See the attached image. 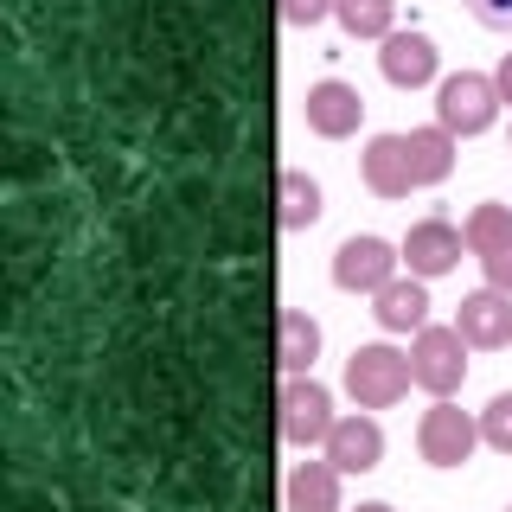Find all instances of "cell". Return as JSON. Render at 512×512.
Returning <instances> with one entry per match:
<instances>
[{
	"instance_id": "16",
	"label": "cell",
	"mask_w": 512,
	"mask_h": 512,
	"mask_svg": "<svg viewBox=\"0 0 512 512\" xmlns=\"http://www.w3.org/2000/svg\"><path fill=\"white\" fill-rule=\"evenodd\" d=\"M404 148H410V173H416V186H442L448 173H455V135H448L442 122H436V128H410Z\"/></svg>"
},
{
	"instance_id": "8",
	"label": "cell",
	"mask_w": 512,
	"mask_h": 512,
	"mask_svg": "<svg viewBox=\"0 0 512 512\" xmlns=\"http://www.w3.org/2000/svg\"><path fill=\"white\" fill-rule=\"evenodd\" d=\"M308 128L320 141H346V135H359V122H365V96L346 84V77H320V84H308Z\"/></svg>"
},
{
	"instance_id": "24",
	"label": "cell",
	"mask_w": 512,
	"mask_h": 512,
	"mask_svg": "<svg viewBox=\"0 0 512 512\" xmlns=\"http://www.w3.org/2000/svg\"><path fill=\"white\" fill-rule=\"evenodd\" d=\"M493 84H500V103H512V52L500 58V71H493Z\"/></svg>"
},
{
	"instance_id": "6",
	"label": "cell",
	"mask_w": 512,
	"mask_h": 512,
	"mask_svg": "<svg viewBox=\"0 0 512 512\" xmlns=\"http://www.w3.org/2000/svg\"><path fill=\"white\" fill-rule=\"evenodd\" d=\"M480 442V423L468 410H455L448 397H436V404L423 410V423H416V455L429 461V468H461V461L474 455Z\"/></svg>"
},
{
	"instance_id": "2",
	"label": "cell",
	"mask_w": 512,
	"mask_h": 512,
	"mask_svg": "<svg viewBox=\"0 0 512 512\" xmlns=\"http://www.w3.org/2000/svg\"><path fill=\"white\" fill-rule=\"evenodd\" d=\"M333 391L327 384H314L308 378H282V391H276V429H282V442H295V448H327L333 436Z\"/></svg>"
},
{
	"instance_id": "20",
	"label": "cell",
	"mask_w": 512,
	"mask_h": 512,
	"mask_svg": "<svg viewBox=\"0 0 512 512\" xmlns=\"http://www.w3.org/2000/svg\"><path fill=\"white\" fill-rule=\"evenodd\" d=\"M480 442L500 448V455H512V391H500L487 410H480Z\"/></svg>"
},
{
	"instance_id": "10",
	"label": "cell",
	"mask_w": 512,
	"mask_h": 512,
	"mask_svg": "<svg viewBox=\"0 0 512 512\" xmlns=\"http://www.w3.org/2000/svg\"><path fill=\"white\" fill-rule=\"evenodd\" d=\"M455 327H461V340L480 346V352L512 346V295H500V288H474V295H461Z\"/></svg>"
},
{
	"instance_id": "23",
	"label": "cell",
	"mask_w": 512,
	"mask_h": 512,
	"mask_svg": "<svg viewBox=\"0 0 512 512\" xmlns=\"http://www.w3.org/2000/svg\"><path fill=\"white\" fill-rule=\"evenodd\" d=\"M468 13H474L480 26H493V32L512 26V0H468Z\"/></svg>"
},
{
	"instance_id": "4",
	"label": "cell",
	"mask_w": 512,
	"mask_h": 512,
	"mask_svg": "<svg viewBox=\"0 0 512 512\" xmlns=\"http://www.w3.org/2000/svg\"><path fill=\"white\" fill-rule=\"evenodd\" d=\"M410 378L429 397H455L468 384V340H461V327H423L416 333L410 340Z\"/></svg>"
},
{
	"instance_id": "21",
	"label": "cell",
	"mask_w": 512,
	"mask_h": 512,
	"mask_svg": "<svg viewBox=\"0 0 512 512\" xmlns=\"http://www.w3.org/2000/svg\"><path fill=\"white\" fill-rule=\"evenodd\" d=\"M333 13V0H282V20L288 26H320Z\"/></svg>"
},
{
	"instance_id": "11",
	"label": "cell",
	"mask_w": 512,
	"mask_h": 512,
	"mask_svg": "<svg viewBox=\"0 0 512 512\" xmlns=\"http://www.w3.org/2000/svg\"><path fill=\"white\" fill-rule=\"evenodd\" d=\"M359 180H365V192H378V199H410L416 173H410V148H404V135H372V141H365V154H359Z\"/></svg>"
},
{
	"instance_id": "19",
	"label": "cell",
	"mask_w": 512,
	"mask_h": 512,
	"mask_svg": "<svg viewBox=\"0 0 512 512\" xmlns=\"http://www.w3.org/2000/svg\"><path fill=\"white\" fill-rule=\"evenodd\" d=\"M333 20H340L352 39H391V20H397V0H333Z\"/></svg>"
},
{
	"instance_id": "22",
	"label": "cell",
	"mask_w": 512,
	"mask_h": 512,
	"mask_svg": "<svg viewBox=\"0 0 512 512\" xmlns=\"http://www.w3.org/2000/svg\"><path fill=\"white\" fill-rule=\"evenodd\" d=\"M480 269H487V288L512 295V244H506V250H493V256H480Z\"/></svg>"
},
{
	"instance_id": "12",
	"label": "cell",
	"mask_w": 512,
	"mask_h": 512,
	"mask_svg": "<svg viewBox=\"0 0 512 512\" xmlns=\"http://www.w3.org/2000/svg\"><path fill=\"white\" fill-rule=\"evenodd\" d=\"M320 359V320L308 308H282L276 314V372L282 378H308Z\"/></svg>"
},
{
	"instance_id": "13",
	"label": "cell",
	"mask_w": 512,
	"mask_h": 512,
	"mask_svg": "<svg viewBox=\"0 0 512 512\" xmlns=\"http://www.w3.org/2000/svg\"><path fill=\"white\" fill-rule=\"evenodd\" d=\"M378 71H384V84H397V90H423L429 77H436V45H429L423 32H391L384 52H378Z\"/></svg>"
},
{
	"instance_id": "17",
	"label": "cell",
	"mask_w": 512,
	"mask_h": 512,
	"mask_svg": "<svg viewBox=\"0 0 512 512\" xmlns=\"http://www.w3.org/2000/svg\"><path fill=\"white\" fill-rule=\"evenodd\" d=\"M276 224L282 231H314L320 224V186L301 167H288L276 180Z\"/></svg>"
},
{
	"instance_id": "1",
	"label": "cell",
	"mask_w": 512,
	"mask_h": 512,
	"mask_svg": "<svg viewBox=\"0 0 512 512\" xmlns=\"http://www.w3.org/2000/svg\"><path fill=\"white\" fill-rule=\"evenodd\" d=\"M410 384H416L410 378V352H397V346H384V340L352 346V359H346V397L359 410H391Z\"/></svg>"
},
{
	"instance_id": "5",
	"label": "cell",
	"mask_w": 512,
	"mask_h": 512,
	"mask_svg": "<svg viewBox=\"0 0 512 512\" xmlns=\"http://www.w3.org/2000/svg\"><path fill=\"white\" fill-rule=\"evenodd\" d=\"M397 269H404V250L372 237V231L346 237V244L333 250V282H340L346 295H378V288L397 282Z\"/></svg>"
},
{
	"instance_id": "26",
	"label": "cell",
	"mask_w": 512,
	"mask_h": 512,
	"mask_svg": "<svg viewBox=\"0 0 512 512\" xmlns=\"http://www.w3.org/2000/svg\"><path fill=\"white\" fill-rule=\"evenodd\" d=\"M506 512H512V506H506Z\"/></svg>"
},
{
	"instance_id": "15",
	"label": "cell",
	"mask_w": 512,
	"mask_h": 512,
	"mask_svg": "<svg viewBox=\"0 0 512 512\" xmlns=\"http://www.w3.org/2000/svg\"><path fill=\"white\" fill-rule=\"evenodd\" d=\"M340 468H333V461L327 455H320V461H301V468L295 474H288V512H340Z\"/></svg>"
},
{
	"instance_id": "3",
	"label": "cell",
	"mask_w": 512,
	"mask_h": 512,
	"mask_svg": "<svg viewBox=\"0 0 512 512\" xmlns=\"http://www.w3.org/2000/svg\"><path fill=\"white\" fill-rule=\"evenodd\" d=\"M436 122L448 128V135H487L493 122H500V84L480 71H455L436 84Z\"/></svg>"
},
{
	"instance_id": "7",
	"label": "cell",
	"mask_w": 512,
	"mask_h": 512,
	"mask_svg": "<svg viewBox=\"0 0 512 512\" xmlns=\"http://www.w3.org/2000/svg\"><path fill=\"white\" fill-rule=\"evenodd\" d=\"M397 250H404V263H410L416 282H436V276H448V269L461 263L468 237H461V224H448V218H416Z\"/></svg>"
},
{
	"instance_id": "9",
	"label": "cell",
	"mask_w": 512,
	"mask_h": 512,
	"mask_svg": "<svg viewBox=\"0 0 512 512\" xmlns=\"http://www.w3.org/2000/svg\"><path fill=\"white\" fill-rule=\"evenodd\" d=\"M327 461L340 474H372L378 461H384V429H378V416L372 410H352L333 423V436H327Z\"/></svg>"
},
{
	"instance_id": "14",
	"label": "cell",
	"mask_w": 512,
	"mask_h": 512,
	"mask_svg": "<svg viewBox=\"0 0 512 512\" xmlns=\"http://www.w3.org/2000/svg\"><path fill=\"white\" fill-rule=\"evenodd\" d=\"M372 314H378L384 333H423V327H429V295H423V282H416V276H397L391 288H378V295H372Z\"/></svg>"
},
{
	"instance_id": "25",
	"label": "cell",
	"mask_w": 512,
	"mask_h": 512,
	"mask_svg": "<svg viewBox=\"0 0 512 512\" xmlns=\"http://www.w3.org/2000/svg\"><path fill=\"white\" fill-rule=\"evenodd\" d=\"M352 512H397V506H384V500H365V506H352Z\"/></svg>"
},
{
	"instance_id": "18",
	"label": "cell",
	"mask_w": 512,
	"mask_h": 512,
	"mask_svg": "<svg viewBox=\"0 0 512 512\" xmlns=\"http://www.w3.org/2000/svg\"><path fill=\"white\" fill-rule=\"evenodd\" d=\"M461 237H468V250H474V256L506 250V244H512V205H500V199L474 205V212L461 218Z\"/></svg>"
}]
</instances>
